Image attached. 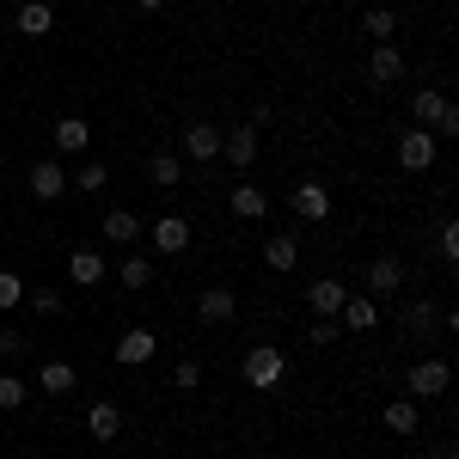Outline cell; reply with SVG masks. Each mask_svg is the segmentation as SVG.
Wrapping results in <instances>:
<instances>
[{
    "label": "cell",
    "instance_id": "6da1fadb",
    "mask_svg": "<svg viewBox=\"0 0 459 459\" xmlns=\"http://www.w3.org/2000/svg\"><path fill=\"white\" fill-rule=\"evenodd\" d=\"M411 117H417V129H429L435 142H441V135H459V110L447 105V92H441V86H417Z\"/></svg>",
    "mask_w": 459,
    "mask_h": 459
},
{
    "label": "cell",
    "instance_id": "7a4b0ae2",
    "mask_svg": "<svg viewBox=\"0 0 459 459\" xmlns=\"http://www.w3.org/2000/svg\"><path fill=\"white\" fill-rule=\"evenodd\" d=\"M239 374H246V386H251V392H276V386L288 380V355L276 350V343H257V350H246Z\"/></svg>",
    "mask_w": 459,
    "mask_h": 459
},
{
    "label": "cell",
    "instance_id": "3957f363",
    "mask_svg": "<svg viewBox=\"0 0 459 459\" xmlns=\"http://www.w3.org/2000/svg\"><path fill=\"white\" fill-rule=\"evenodd\" d=\"M404 331H411L417 343H441L447 331H459V318L441 313L435 300H411V307H404Z\"/></svg>",
    "mask_w": 459,
    "mask_h": 459
},
{
    "label": "cell",
    "instance_id": "277c9868",
    "mask_svg": "<svg viewBox=\"0 0 459 459\" xmlns=\"http://www.w3.org/2000/svg\"><path fill=\"white\" fill-rule=\"evenodd\" d=\"M288 209H294V221H331V190L307 178V184L288 190Z\"/></svg>",
    "mask_w": 459,
    "mask_h": 459
},
{
    "label": "cell",
    "instance_id": "5b68a950",
    "mask_svg": "<svg viewBox=\"0 0 459 459\" xmlns=\"http://www.w3.org/2000/svg\"><path fill=\"white\" fill-rule=\"evenodd\" d=\"M447 380H454V374H447V361H441V355H429V361H417V368H411V380H404V386H411V398L423 404V398H441V392H447Z\"/></svg>",
    "mask_w": 459,
    "mask_h": 459
},
{
    "label": "cell",
    "instance_id": "8992f818",
    "mask_svg": "<svg viewBox=\"0 0 459 459\" xmlns=\"http://www.w3.org/2000/svg\"><path fill=\"white\" fill-rule=\"evenodd\" d=\"M435 153H441V142H435L429 129L398 135V166H404V172H429V166H435Z\"/></svg>",
    "mask_w": 459,
    "mask_h": 459
},
{
    "label": "cell",
    "instance_id": "52a82bcc",
    "mask_svg": "<svg viewBox=\"0 0 459 459\" xmlns=\"http://www.w3.org/2000/svg\"><path fill=\"white\" fill-rule=\"evenodd\" d=\"M147 239H153L160 257H178V251L190 246V221H184V214H160V221L147 227Z\"/></svg>",
    "mask_w": 459,
    "mask_h": 459
},
{
    "label": "cell",
    "instance_id": "ba28073f",
    "mask_svg": "<svg viewBox=\"0 0 459 459\" xmlns=\"http://www.w3.org/2000/svg\"><path fill=\"white\" fill-rule=\"evenodd\" d=\"M153 350H160V337H153V331H123V337L110 343L117 368H147V361H153Z\"/></svg>",
    "mask_w": 459,
    "mask_h": 459
},
{
    "label": "cell",
    "instance_id": "9c48e42d",
    "mask_svg": "<svg viewBox=\"0 0 459 459\" xmlns=\"http://www.w3.org/2000/svg\"><path fill=\"white\" fill-rule=\"evenodd\" d=\"M233 313H239V294H233L227 282H214V288L196 294V318H203V325H227Z\"/></svg>",
    "mask_w": 459,
    "mask_h": 459
},
{
    "label": "cell",
    "instance_id": "30bf717a",
    "mask_svg": "<svg viewBox=\"0 0 459 459\" xmlns=\"http://www.w3.org/2000/svg\"><path fill=\"white\" fill-rule=\"evenodd\" d=\"M31 196L37 203H62V196H68V172H62L56 160H37L31 166Z\"/></svg>",
    "mask_w": 459,
    "mask_h": 459
},
{
    "label": "cell",
    "instance_id": "8fae6325",
    "mask_svg": "<svg viewBox=\"0 0 459 459\" xmlns=\"http://www.w3.org/2000/svg\"><path fill=\"white\" fill-rule=\"evenodd\" d=\"M221 153H227V166H233V172H251V160H257V129H227V135H221Z\"/></svg>",
    "mask_w": 459,
    "mask_h": 459
},
{
    "label": "cell",
    "instance_id": "7c38bea8",
    "mask_svg": "<svg viewBox=\"0 0 459 459\" xmlns=\"http://www.w3.org/2000/svg\"><path fill=\"white\" fill-rule=\"evenodd\" d=\"M343 300H350V282H331V276H318V282L307 288V307H313L318 318H337V313H343Z\"/></svg>",
    "mask_w": 459,
    "mask_h": 459
},
{
    "label": "cell",
    "instance_id": "4fadbf2b",
    "mask_svg": "<svg viewBox=\"0 0 459 459\" xmlns=\"http://www.w3.org/2000/svg\"><path fill=\"white\" fill-rule=\"evenodd\" d=\"M99 233H105L110 246H135L147 227H142V214H135V209H110L105 221H99Z\"/></svg>",
    "mask_w": 459,
    "mask_h": 459
},
{
    "label": "cell",
    "instance_id": "5bb4252c",
    "mask_svg": "<svg viewBox=\"0 0 459 459\" xmlns=\"http://www.w3.org/2000/svg\"><path fill=\"white\" fill-rule=\"evenodd\" d=\"M184 160H196V166L203 160H221V129L214 123H190L184 129Z\"/></svg>",
    "mask_w": 459,
    "mask_h": 459
},
{
    "label": "cell",
    "instance_id": "9a60e30c",
    "mask_svg": "<svg viewBox=\"0 0 459 459\" xmlns=\"http://www.w3.org/2000/svg\"><path fill=\"white\" fill-rule=\"evenodd\" d=\"M404 288V264L392 257V251H380L374 264H368V294H398Z\"/></svg>",
    "mask_w": 459,
    "mask_h": 459
},
{
    "label": "cell",
    "instance_id": "2e32d148",
    "mask_svg": "<svg viewBox=\"0 0 459 459\" xmlns=\"http://www.w3.org/2000/svg\"><path fill=\"white\" fill-rule=\"evenodd\" d=\"M37 386L49 392V398H68V392L80 386V374H74V361L56 355V361H43V368H37Z\"/></svg>",
    "mask_w": 459,
    "mask_h": 459
},
{
    "label": "cell",
    "instance_id": "e0dca14e",
    "mask_svg": "<svg viewBox=\"0 0 459 459\" xmlns=\"http://www.w3.org/2000/svg\"><path fill=\"white\" fill-rule=\"evenodd\" d=\"M49 142H56V153H86L92 147V129H86V117H62L49 129Z\"/></svg>",
    "mask_w": 459,
    "mask_h": 459
},
{
    "label": "cell",
    "instance_id": "ac0fdd59",
    "mask_svg": "<svg viewBox=\"0 0 459 459\" xmlns=\"http://www.w3.org/2000/svg\"><path fill=\"white\" fill-rule=\"evenodd\" d=\"M368 80H374V86H392V80H404V56H398L392 43H374V56H368Z\"/></svg>",
    "mask_w": 459,
    "mask_h": 459
},
{
    "label": "cell",
    "instance_id": "d6986e66",
    "mask_svg": "<svg viewBox=\"0 0 459 459\" xmlns=\"http://www.w3.org/2000/svg\"><path fill=\"white\" fill-rule=\"evenodd\" d=\"M264 264H270L276 276H288V270L300 264V239H294V233H270V239H264Z\"/></svg>",
    "mask_w": 459,
    "mask_h": 459
},
{
    "label": "cell",
    "instance_id": "ffe728a7",
    "mask_svg": "<svg viewBox=\"0 0 459 459\" xmlns=\"http://www.w3.org/2000/svg\"><path fill=\"white\" fill-rule=\"evenodd\" d=\"M337 325H343V331H374V325H380L374 294H350V300H343V313H337Z\"/></svg>",
    "mask_w": 459,
    "mask_h": 459
},
{
    "label": "cell",
    "instance_id": "44dd1931",
    "mask_svg": "<svg viewBox=\"0 0 459 459\" xmlns=\"http://www.w3.org/2000/svg\"><path fill=\"white\" fill-rule=\"evenodd\" d=\"M86 435H92V441H117V435H123V411H117L110 398H99V404L86 411Z\"/></svg>",
    "mask_w": 459,
    "mask_h": 459
},
{
    "label": "cell",
    "instance_id": "7402d4cb",
    "mask_svg": "<svg viewBox=\"0 0 459 459\" xmlns=\"http://www.w3.org/2000/svg\"><path fill=\"white\" fill-rule=\"evenodd\" d=\"M68 276H74L80 288L105 282V251H92V246H74V257H68Z\"/></svg>",
    "mask_w": 459,
    "mask_h": 459
},
{
    "label": "cell",
    "instance_id": "603a6c76",
    "mask_svg": "<svg viewBox=\"0 0 459 459\" xmlns=\"http://www.w3.org/2000/svg\"><path fill=\"white\" fill-rule=\"evenodd\" d=\"M380 423H386L392 435H417V429H423V411H417V398H392L386 411H380Z\"/></svg>",
    "mask_w": 459,
    "mask_h": 459
},
{
    "label": "cell",
    "instance_id": "cb8c5ba5",
    "mask_svg": "<svg viewBox=\"0 0 459 459\" xmlns=\"http://www.w3.org/2000/svg\"><path fill=\"white\" fill-rule=\"evenodd\" d=\"M227 209L239 214V221H264V214H270V196H264L257 184H233V196H227Z\"/></svg>",
    "mask_w": 459,
    "mask_h": 459
},
{
    "label": "cell",
    "instance_id": "d4e9b609",
    "mask_svg": "<svg viewBox=\"0 0 459 459\" xmlns=\"http://www.w3.org/2000/svg\"><path fill=\"white\" fill-rule=\"evenodd\" d=\"M13 13H19V31L25 37H49L56 31V13H49L43 0H25V6H13Z\"/></svg>",
    "mask_w": 459,
    "mask_h": 459
},
{
    "label": "cell",
    "instance_id": "484cf974",
    "mask_svg": "<svg viewBox=\"0 0 459 459\" xmlns=\"http://www.w3.org/2000/svg\"><path fill=\"white\" fill-rule=\"evenodd\" d=\"M147 178H153V190H178V153L172 147H160V153L147 160Z\"/></svg>",
    "mask_w": 459,
    "mask_h": 459
},
{
    "label": "cell",
    "instance_id": "4316f807",
    "mask_svg": "<svg viewBox=\"0 0 459 459\" xmlns=\"http://www.w3.org/2000/svg\"><path fill=\"white\" fill-rule=\"evenodd\" d=\"M105 184H110V166H105V160H86V166L68 178V190H80V196H92V190H105Z\"/></svg>",
    "mask_w": 459,
    "mask_h": 459
},
{
    "label": "cell",
    "instance_id": "83f0119b",
    "mask_svg": "<svg viewBox=\"0 0 459 459\" xmlns=\"http://www.w3.org/2000/svg\"><path fill=\"white\" fill-rule=\"evenodd\" d=\"M361 31L374 37V43H392V31H398V13H392V6H368V19H361Z\"/></svg>",
    "mask_w": 459,
    "mask_h": 459
},
{
    "label": "cell",
    "instance_id": "f1b7e54d",
    "mask_svg": "<svg viewBox=\"0 0 459 459\" xmlns=\"http://www.w3.org/2000/svg\"><path fill=\"white\" fill-rule=\"evenodd\" d=\"M117 276H123V282H129V288H147V282H153V264H147L142 251H129V257H123V270H117Z\"/></svg>",
    "mask_w": 459,
    "mask_h": 459
},
{
    "label": "cell",
    "instance_id": "f546056e",
    "mask_svg": "<svg viewBox=\"0 0 459 459\" xmlns=\"http://www.w3.org/2000/svg\"><path fill=\"white\" fill-rule=\"evenodd\" d=\"M25 398H31V386H25L19 374H0V411H19Z\"/></svg>",
    "mask_w": 459,
    "mask_h": 459
},
{
    "label": "cell",
    "instance_id": "4dcf8cb0",
    "mask_svg": "<svg viewBox=\"0 0 459 459\" xmlns=\"http://www.w3.org/2000/svg\"><path fill=\"white\" fill-rule=\"evenodd\" d=\"M25 300V276H13V270H0V313H13Z\"/></svg>",
    "mask_w": 459,
    "mask_h": 459
},
{
    "label": "cell",
    "instance_id": "1f68e13d",
    "mask_svg": "<svg viewBox=\"0 0 459 459\" xmlns=\"http://www.w3.org/2000/svg\"><path fill=\"white\" fill-rule=\"evenodd\" d=\"M435 246H441L447 264H459V221H441V227H435Z\"/></svg>",
    "mask_w": 459,
    "mask_h": 459
},
{
    "label": "cell",
    "instance_id": "d6a6232c",
    "mask_svg": "<svg viewBox=\"0 0 459 459\" xmlns=\"http://www.w3.org/2000/svg\"><path fill=\"white\" fill-rule=\"evenodd\" d=\"M337 337H343V325H337V318H318L313 331H307V343H313V350H331Z\"/></svg>",
    "mask_w": 459,
    "mask_h": 459
},
{
    "label": "cell",
    "instance_id": "836d02e7",
    "mask_svg": "<svg viewBox=\"0 0 459 459\" xmlns=\"http://www.w3.org/2000/svg\"><path fill=\"white\" fill-rule=\"evenodd\" d=\"M31 313L37 318H56V313H62V294H56V288H31Z\"/></svg>",
    "mask_w": 459,
    "mask_h": 459
},
{
    "label": "cell",
    "instance_id": "e575fe53",
    "mask_svg": "<svg viewBox=\"0 0 459 459\" xmlns=\"http://www.w3.org/2000/svg\"><path fill=\"white\" fill-rule=\"evenodd\" d=\"M172 386H178V392H196V386H203V368H196V361H178Z\"/></svg>",
    "mask_w": 459,
    "mask_h": 459
},
{
    "label": "cell",
    "instance_id": "d590c367",
    "mask_svg": "<svg viewBox=\"0 0 459 459\" xmlns=\"http://www.w3.org/2000/svg\"><path fill=\"white\" fill-rule=\"evenodd\" d=\"M0 355H25V337H19V331H6V325H0Z\"/></svg>",
    "mask_w": 459,
    "mask_h": 459
},
{
    "label": "cell",
    "instance_id": "8d00e7d4",
    "mask_svg": "<svg viewBox=\"0 0 459 459\" xmlns=\"http://www.w3.org/2000/svg\"><path fill=\"white\" fill-rule=\"evenodd\" d=\"M435 459H459V447H454V441H441V447H435Z\"/></svg>",
    "mask_w": 459,
    "mask_h": 459
},
{
    "label": "cell",
    "instance_id": "74e56055",
    "mask_svg": "<svg viewBox=\"0 0 459 459\" xmlns=\"http://www.w3.org/2000/svg\"><path fill=\"white\" fill-rule=\"evenodd\" d=\"M135 6H142V13H160V6H166V0H135Z\"/></svg>",
    "mask_w": 459,
    "mask_h": 459
},
{
    "label": "cell",
    "instance_id": "f35d334b",
    "mask_svg": "<svg viewBox=\"0 0 459 459\" xmlns=\"http://www.w3.org/2000/svg\"><path fill=\"white\" fill-rule=\"evenodd\" d=\"M6 6H25V0H6Z\"/></svg>",
    "mask_w": 459,
    "mask_h": 459
}]
</instances>
